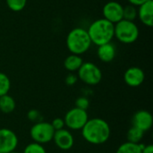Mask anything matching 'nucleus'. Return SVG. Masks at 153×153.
<instances>
[{
	"mask_svg": "<svg viewBox=\"0 0 153 153\" xmlns=\"http://www.w3.org/2000/svg\"><path fill=\"white\" fill-rule=\"evenodd\" d=\"M137 16L142 23L148 27H152L153 24V1L148 0L137 9Z\"/></svg>",
	"mask_w": 153,
	"mask_h": 153,
	"instance_id": "ddd939ff",
	"label": "nucleus"
},
{
	"mask_svg": "<svg viewBox=\"0 0 153 153\" xmlns=\"http://www.w3.org/2000/svg\"><path fill=\"white\" fill-rule=\"evenodd\" d=\"M27 117L30 121H33V122H39V119L40 117V113L36 110V109H31L28 112L27 114Z\"/></svg>",
	"mask_w": 153,
	"mask_h": 153,
	"instance_id": "393cba45",
	"label": "nucleus"
},
{
	"mask_svg": "<svg viewBox=\"0 0 153 153\" xmlns=\"http://www.w3.org/2000/svg\"><path fill=\"white\" fill-rule=\"evenodd\" d=\"M114 25L104 18L92 22L87 30L91 44L99 47L111 42L114 38Z\"/></svg>",
	"mask_w": 153,
	"mask_h": 153,
	"instance_id": "f03ea898",
	"label": "nucleus"
},
{
	"mask_svg": "<svg viewBox=\"0 0 153 153\" xmlns=\"http://www.w3.org/2000/svg\"><path fill=\"white\" fill-rule=\"evenodd\" d=\"M7 7L13 12H21L22 11L26 4L27 0H5Z\"/></svg>",
	"mask_w": 153,
	"mask_h": 153,
	"instance_id": "412c9836",
	"label": "nucleus"
},
{
	"mask_svg": "<svg viewBox=\"0 0 153 153\" xmlns=\"http://www.w3.org/2000/svg\"><path fill=\"white\" fill-rule=\"evenodd\" d=\"M77 77L87 85H97L102 80V72L98 65L91 62H83L77 71Z\"/></svg>",
	"mask_w": 153,
	"mask_h": 153,
	"instance_id": "39448f33",
	"label": "nucleus"
},
{
	"mask_svg": "<svg viewBox=\"0 0 153 153\" xmlns=\"http://www.w3.org/2000/svg\"><path fill=\"white\" fill-rule=\"evenodd\" d=\"M145 74L143 70L137 66L129 67L124 74V80L130 87H139L143 84Z\"/></svg>",
	"mask_w": 153,
	"mask_h": 153,
	"instance_id": "f8f14e48",
	"label": "nucleus"
},
{
	"mask_svg": "<svg viewBox=\"0 0 153 153\" xmlns=\"http://www.w3.org/2000/svg\"><path fill=\"white\" fill-rule=\"evenodd\" d=\"M127 1L129 2L130 4H132V5L136 7V6H140L141 4H143V3H145L148 0H127Z\"/></svg>",
	"mask_w": 153,
	"mask_h": 153,
	"instance_id": "bb28decb",
	"label": "nucleus"
},
{
	"mask_svg": "<svg viewBox=\"0 0 153 153\" xmlns=\"http://www.w3.org/2000/svg\"><path fill=\"white\" fill-rule=\"evenodd\" d=\"M77 81H78V77H77V75H75L74 74H69L65 77V83L67 85H69V86H72V85L75 84L77 82Z\"/></svg>",
	"mask_w": 153,
	"mask_h": 153,
	"instance_id": "a878e982",
	"label": "nucleus"
},
{
	"mask_svg": "<svg viewBox=\"0 0 153 153\" xmlns=\"http://www.w3.org/2000/svg\"><path fill=\"white\" fill-rule=\"evenodd\" d=\"M54 134L55 130L48 122H37L30 130V135L33 142L39 144L48 143L53 141Z\"/></svg>",
	"mask_w": 153,
	"mask_h": 153,
	"instance_id": "423d86ee",
	"label": "nucleus"
},
{
	"mask_svg": "<svg viewBox=\"0 0 153 153\" xmlns=\"http://www.w3.org/2000/svg\"><path fill=\"white\" fill-rule=\"evenodd\" d=\"M137 18V8L132 4L124 6L123 9V19L127 21H134Z\"/></svg>",
	"mask_w": 153,
	"mask_h": 153,
	"instance_id": "aec40b11",
	"label": "nucleus"
},
{
	"mask_svg": "<svg viewBox=\"0 0 153 153\" xmlns=\"http://www.w3.org/2000/svg\"><path fill=\"white\" fill-rule=\"evenodd\" d=\"M132 123H133V126L137 127L145 133L149 131L152 126V115L147 110H143V109L139 110L134 113L132 118Z\"/></svg>",
	"mask_w": 153,
	"mask_h": 153,
	"instance_id": "9b49d317",
	"label": "nucleus"
},
{
	"mask_svg": "<svg viewBox=\"0 0 153 153\" xmlns=\"http://www.w3.org/2000/svg\"><path fill=\"white\" fill-rule=\"evenodd\" d=\"M82 134L87 143L100 145L108 141L111 130L109 125L104 119L100 117L89 118L87 123L82 128Z\"/></svg>",
	"mask_w": 153,
	"mask_h": 153,
	"instance_id": "f257e3e1",
	"label": "nucleus"
},
{
	"mask_svg": "<svg viewBox=\"0 0 153 153\" xmlns=\"http://www.w3.org/2000/svg\"><path fill=\"white\" fill-rule=\"evenodd\" d=\"M143 146L144 145L142 143H133L126 142L118 147L116 153H142Z\"/></svg>",
	"mask_w": 153,
	"mask_h": 153,
	"instance_id": "f3484780",
	"label": "nucleus"
},
{
	"mask_svg": "<svg viewBox=\"0 0 153 153\" xmlns=\"http://www.w3.org/2000/svg\"><path fill=\"white\" fill-rule=\"evenodd\" d=\"M11 89L10 78L4 73L0 72V97L8 94Z\"/></svg>",
	"mask_w": 153,
	"mask_h": 153,
	"instance_id": "6ab92c4d",
	"label": "nucleus"
},
{
	"mask_svg": "<svg viewBox=\"0 0 153 153\" xmlns=\"http://www.w3.org/2000/svg\"><path fill=\"white\" fill-rule=\"evenodd\" d=\"M91 46L87 30L76 27L70 30L66 37V47L71 54L81 56L86 53Z\"/></svg>",
	"mask_w": 153,
	"mask_h": 153,
	"instance_id": "7ed1b4c3",
	"label": "nucleus"
},
{
	"mask_svg": "<svg viewBox=\"0 0 153 153\" xmlns=\"http://www.w3.org/2000/svg\"><path fill=\"white\" fill-rule=\"evenodd\" d=\"M124 6L117 1H109L102 8L103 18L113 24L123 20Z\"/></svg>",
	"mask_w": 153,
	"mask_h": 153,
	"instance_id": "1a4fd4ad",
	"label": "nucleus"
},
{
	"mask_svg": "<svg viewBox=\"0 0 153 153\" xmlns=\"http://www.w3.org/2000/svg\"><path fill=\"white\" fill-rule=\"evenodd\" d=\"M23 153H47L46 149L42 144L37 143H29L23 150Z\"/></svg>",
	"mask_w": 153,
	"mask_h": 153,
	"instance_id": "4be33fe9",
	"label": "nucleus"
},
{
	"mask_svg": "<svg viewBox=\"0 0 153 153\" xmlns=\"http://www.w3.org/2000/svg\"><path fill=\"white\" fill-rule=\"evenodd\" d=\"M18 136L8 128H0V152L10 153L14 152L18 146Z\"/></svg>",
	"mask_w": 153,
	"mask_h": 153,
	"instance_id": "6e6552de",
	"label": "nucleus"
},
{
	"mask_svg": "<svg viewBox=\"0 0 153 153\" xmlns=\"http://www.w3.org/2000/svg\"><path fill=\"white\" fill-rule=\"evenodd\" d=\"M142 153H153V146L152 144L149 145H144L143 150H142Z\"/></svg>",
	"mask_w": 153,
	"mask_h": 153,
	"instance_id": "cd10ccee",
	"label": "nucleus"
},
{
	"mask_svg": "<svg viewBox=\"0 0 153 153\" xmlns=\"http://www.w3.org/2000/svg\"><path fill=\"white\" fill-rule=\"evenodd\" d=\"M16 107L15 100L13 97L6 94L0 97V111L4 114L12 113Z\"/></svg>",
	"mask_w": 153,
	"mask_h": 153,
	"instance_id": "dca6fc26",
	"label": "nucleus"
},
{
	"mask_svg": "<svg viewBox=\"0 0 153 153\" xmlns=\"http://www.w3.org/2000/svg\"><path fill=\"white\" fill-rule=\"evenodd\" d=\"M140 35L137 24L133 21L121 20L114 25V37L123 44L134 43Z\"/></svg>",
	"mask_w": 153,
	"mask_h": 153,
	"instance_id": "20e7f679",
	"label": "nucleus"
},
{
	"mask_svg": "<svg viewBox=\"0 0 153 153\" xmlns=\"http://www.w3.org/2000/svg\"><path fill=\"white\" fill-rule=\"evenodd\" d=\"M0 153H1V152H0Z\"/></svg>",
	"mask_w": 153,
	"mask_h": 153,
	"instance_id": "c756f323",
	"label": "nucleus"
},
{
	"mask_svg": "<svg viewBox=\"0 0 153 153\" xmlns=\"http://www.w3.org/2000/svg\"><path fill=\"white\" fill-rule=\"evenodd\" d=\"M88 120L89 116L87 111L75 107L68 110L64 117L65 126L71 130H82Z\"/></svg>",
	"mask_w": 153,
	"mask_h": 153,
	"instance_id": "0eeeda50",
	"label": "nucleus"
},
{
	"mask_svg": "<svg viewBox=\"0 0 153 153\" xmlns=\"http://www.w3.org/2000/svg\"><path fill=\"white\" fill-rule=\"evenodd\" d=\"M97 55L100 61L104 63H110L115 59L117 55L116 46L111 42L99 46L97 50Z\"/></svg>",
	"mask_w": 153,
	"mask_h": 153,
	"instance_id": "4468645a",
	"label": "nucleus"
},
{
	"mask_svg": "<svg viewBox=\"0 0 153 153\" xmlns=\"http://www.w3.org/2000/svg\"><path fill=\"white\" fill-rule=\"evenodd\" d=\"M10 153H19V152H15V151H14V152H10Z\"/></svg>",
	"mask_w": 153,
	"mask_h": 153,
	"instance_id": "c85d7f7f",
	"label": "nucleus"
},
{
	"mask_svg": "<svg viewBox=\"0 0 153 153\" xmlns=\"http://www.w3.org/2000/svg\"><path fill=\"white\" fill-rule=\"evenodd\" d=\"M82 64H83V60L81 57V56L74 55V54L69 55L64 61L65 68L71 73L78 71Z\"/></svg>",
	"mask_w": 153,
	"mask_h": 153,
	"instance_id": "2eb2a0df",
	"label": "nucleus"
},
{
	"mask_svg": "<svg viewBox=\"0 0 153 153\" xmlns=\"http://www.w3.org/2000/svg\"><path fill=\"white\" fill-rule=\"evenodd\" d=\"M144 135V132L140 130L137 127L132 126L126 134L127 137V142L129 143H140V142L143 140Z\"/></svg>",
	"mask_w": 153,
	"mask_h": 153,
	"instance_id": "a211bd4d",
	"label": "nucleus"
},
{
	"mask_svg": "<svg viewBox=\"0 0 153 153\" xmlns=\"http://www.w3.org/2000/svg\"><path fill=\"white\" fill-rule=\"evenodd\" d=\"M53 141L56 147L63 151H68L72 149L74 144V138L72 133L66 129L55 131Z\"/></svg>",
	"mask_w": 153,
	"mask_h": 153,
	"instance_id": "9d476101",
	"label": "nucleus"
},
{
	"mask_svg": "<svg viewBox=\"0 0 153 153\" xmlns=\"http://www.w3.org/2000/svg\"><path fill=\"white\" fill-rule=\"evenodd\" d=\"M89 107H90V101L85 97H80L75 101V108H77L87 111Z\"/></svg>",
	"mask_w": 153,
	"mask_h": 153,
	"instance_id": "5701e85b",
	"label": "nucleus"
},
{
	"mask_svg": "<svg viewBox=\"0 0 153 153\" xmlns=\"http://www.w3.org/2000/svg\"><path fill=\"white\" fill-rule=\"evenodd\" d=\"M50 124L55 131L64 129V127H65V121H64V119H62L60 117H56V118L53 119V121Z\"/></svg>",
	"mask_w": 153,
	"mask_h": 153,
	"instance_id": "b1692460",
	"label": "nucleus"
}]
</instances>
